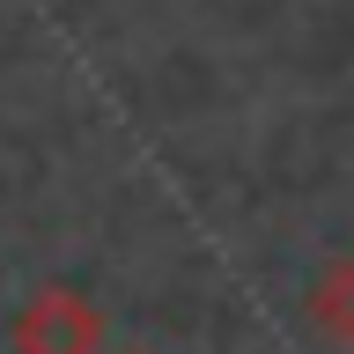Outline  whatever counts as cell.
Segmentation results:
<instances>
[{
  "mask_svg": "<svg viewBox=\"0 0 354 354\" xmlns=\"http://www.w3.org/2000/svg\"><path fill=\"white\" fill-rule=\"evenodd\" d=\"M8 354H104V310L82 288H37L8 325Z\"/></svg>",
  "mask_w": 354,
  "mask_h": 354,
  "instance_id": "1",
  "label": "cell"
},
{
  "mask_svg": "<svg viewBox=\"0 0 354 354\" xmlns=\"http://www.w3.org/2000/svg\"><path fill=\"white\" fill-rule=\"evenodd\" d=\"M303 317L325 332L332 347L354 354V251H332V259L310 273V288H303Z\"/></svg>",
  "mask_w": 354,
  "mask_h": 354,
  "instance_id": "2",
  "label": "cell"
},
{
  "mask_svg": "<svg viewBox=\"0 0 354 354\" xmlns=\"http://www.w3.org/2000/svg\"><path fill=\"white\" fill-rule=\"evenodd\" d=\"M126 354H133V347H126Z\"/></svg>",
  "mask_w": 354,
  "mask_h": 354,
  "instance_id": "3",
  "label": "cell"
}]
</instances>
